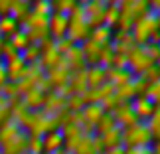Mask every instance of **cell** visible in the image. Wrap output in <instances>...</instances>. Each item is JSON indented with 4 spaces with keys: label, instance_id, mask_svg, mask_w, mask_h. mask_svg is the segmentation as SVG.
<instances>
[{
    "label": "cell",
    "instance_id": "cell-1",
    "mask_svg": "<svg viewBox=\"0 0 160 154\" xmlns=\"http://www.w3.org/2000/svg\"><path fill=\"white\" fill-rule=\"evenodd\" d=\"M30 134L14 119L0 125V154H26Z\"/></svg>",
    "mask_w": 160,
    "mask_h": 154
},
{
    "label": "cell",
    "instance_id": "cell-2",
    "mask_svg": "<svg viewBox=\"0 0 160 154\" xmlns=\"http://www.w3.org/2000/svg\"><path fill=\"white\" fill-rule=\"evenodd\" d=\"M48 18L50 16H40L30 10L28 16L20 22V30L26 34L30 44H42L44 40L50 38V30H48Z\"/></svg>",
    "mask_w": 160,
    "mask_h": 154
},
{
    "label": "cell",
    "instance_id": "cell-3",
    "mask_svg": "<svg viewBox=\"0 0 160 154\" xmlns=\"http://www.w3.org/2000/svg\"><path fill=\"white\" fill-rule=\"evenodd\" d=\"M59 122H61V117H58V115H50L42 109L32 111L30 119H28V125H26V131L30 137H44L46 132L59 128Z\"/></svg>",
    "mask_w": 160,
    "mask_h": 154
},
{
    "label": "cell",
    "instance_id": "cell-4",
    "mask_svg": "<svg viewBox=\"0 0 160 154\" xmlns=\"http://www.w3.org/2000/svg\"><path fill=\"white\" fill-rule=\"evenodd\" d=\"M67 18H69V26H67V36L65 38L69 40L71 44L81 46L83 42L89 40V34H91V28L87 24V18H85L83 6H77L73 12L67 14Z\"/></svg>",
    "mask_w": 160,
    "mask_h": 154
},
{
    "label": "cell",
    "instance_id": "cell-5",
    "mask_svg": "<svg viewBox=\"0 0 160 154\" xmlns=\"http://www.w3.org/2000/svg\"><path fill=\"white\" fill-rule=\"evenodd\" d=\"M156 32H158V16L152 10L146 12L144 16H140L131 28V36L137 46H146Z\"/></svg>",
    "mask_w": 160,
    "mask_h": 154
},
{
    "label": "cell",
    "instance_id": "cell-6",
    "mask_svg": "<svg viewBox=\"0 0 160 154\" xmlns=\"http://www.w3.org/2000/svg\"><path fill=\"white\" fill-rule=\"evenodd\" d=\"M154 138L146 122L138 121L134 125L122 128V146L125 148H134V146H152Z\"/></svg>",
    "mask_w": 160,
    "mask_h": 154
},
{
    "label": "cell",
    "instance_id": "cell-7",
    "mask_svg": "<svg viewBox=\"0 0 160 154\" xmlns=\"http://www.w3.org/2000/svg\"><path fill=\"white\" fill-rule=\"evenodd\" d=\"M154 65V61L150 59V55L146 53L142 46H134L131 52L127 53V67L134 73V77H140L144 71H148Z\"/></svg>",
    "mask_w": 160,
    "mask_h": 154
},
{
    "label": "cell",
    "instance_id": "cell-8",
    "mask_svg": "<svg viewBox=\"0 0 160 154\" xmlns=\"http://www.w3.org/2000/svg\"><path fill=\"white\" fill-rule=\"evenodd\" d=\"M67 152H71V154H101L103 144H101V138L95 132H83L77 138V142Z\"/></svg>",
    "mask_w": 160,
    "mask_h": 154
},
{
    "label": "cell",
    "instance_id": "cell-9",
    "mask_svg": "<svg viewBox=\"0 0 160 154\" xmlns=\"http://www.w3.org/2000/svg\"><path fill=\"white\" fill-rule=\"evenodd\" d=\"M38 46H40V65L44 67V71L52 69V67L59 65L61 61H63V55H61L58 52V47H55V40L48 38Z\"/></svg>",
    "mask_w": 160,
    "mask_h": 154
},
{
    "label": "cell",
    "instance_id": "cell-10",
    "mask_svg": "<svg viewBox=\"0 0 160 154\" xmlns=\"http://www.w3.org/2000/svg\"><path fill=\"white\" fill-rule=\"evenodd\" d=\"M107 111L103 109L101 103H89L81 109V119H83V131L85 132H95V125L101 121V117Z\"/></svg>",
    "mask_w": 160,
    "mask_h": 154
},
{
    "label": "cell",
    "instance_id": "cell-11",
    "mask_svg": "<svg viewBox=\"0 0 160 154\" xmlns=\"http://www.w3.org/2000/svg\"><path fill=\"white\" fill-rule=\"evenodd\" d=\"M105 8H107V4L99 2V0H91V2H87L83 6L85 18H87V24L91 30L105 24Z\"/></svg>",
    "mask_w": 160,
    "mask_h": 154
},
{
    "label": "cell",
    "instance_id": "cell-12",
    "mask_svg": "<svg viewBox=\"0 0 160 154\" xmlns=\"http://www.w3.org/2000/svg\"><path fill=\"white\" fill-rule=\"evenodd\" d=\"M67 26H69V18L59 12H52L48 18V30H50V38L52 40H61L67 36Z\"/></svg>",
    "mask_w": 160,
    "mask_h": 154
},
{
    "label": "cell",
    "instance_id": "cell-13",
    "mask_svg": "<svg viewBox=\"0 0 160 154\" xmlns=\"http://www.w3.org/2000/svg\"><path fill=\"white\" fill-rule=\"evenodd\" d=\"M65 105H67V97L63 93H59V91H50V93H46V101H44V109L46 113L50 115H58L61 117L65 113Z\"/></svg>",
    "mask_w": 160,
    "mask_h": 154
},
{
    "label": "cell",
    "instance_id": "cell-14",
    "mask_svg": "<svg viewBox=\"0 0 160 154\" xmlns=\"http://www.w3.org/2000/svg\"><path fill=\"white\" fill-rule=\"evenodd\" d=\"M132 105V111H134V115H137V119L138 121H142L146 122L150 119L152 115H154V111H156V105L152 103L146 95H138V97H134V99L131 101Z\"/></svg>",
    "mask_w": 160,
    "mask_h": 154
},
{
    "label": "cell",
    "instance_id": "cell-15",
    "mask_svg": "<svg viewBox=\"0 0 160 154\" xmlns=\"http://www.w3.org/2000/svg\"><path fill=\"white\" fill-rule=\"evenodd\" d=\"M111 46H113L115 53H121V55H127L128 52L132 50L134 46V40L131 32H122V30H115L113 32V40H111Z\"/></svg>",
    "mask_w": 160,
    "mask_h": 154
},
{
    "label": "cell",
    "instance_id": "cell-16",
    "mask_svg": "<svg viewBox=\"0 0 160 154\" xmlns=\"http://www.w3.org/2000/svg\"><path fill=\"white\" fill-rule=\"evenodd\" d=\"M111 115L115 117V122H117L121 128H127V127L134 125V122H138V119H137V115H134L131 103H121Z\"/></svg>",
    "mask_w": 160,
    "mask_h": 154
},
{
    "label": "cell",
    "instance_id": "cell-17",
    "mask_svg": "<svg viewBox=\"0 0 160 154\" xmlns=\"http://www.w3.org/2000/svg\"><path fill=\"white\" fill-rule=\"evenodd\" d=\"M63 61H65V65L69 67L71 71H83V69H87V61H85L83 50H81V46H77V44H73L69 47V52L63 55Z\"/></svg>",
    "mask_w": 160,
    "mask_h": 154
},
{
    "label": "cell",
    "instance_id": "cell-18",
    "mask_svg": "<svg viewBox=\"0 0 160 154\" xmlns=\"http://www.w3.org/2000/svg\"><path fill=\"white\" fill-rule=\"evenodd\" d=\"M63 144H65V140H63V134H61L59 128H55V131H50V132H46L44 137H42V146H44V152H59V150H63Z\"/></svg>",
    "mask_w": 160,
    "mask_h": 154
},
{
    "label": "cell",
    "instance_id": "cell-19",
    "mask_svg": "<svg viewBox=\"0 0 160 154\" xmlns=\"http://www.w3.org/2000/svg\"><path fill=\"white\" fill-rule=\"evenodd\" d=\"M134 79V73L125 67V69H121V67H107V81L113 85V87H121V85H127L131 83Z\"/></svg>",
    "mask_w": 160,
    "mask_h": 154
},
{
    "label": "cell",
    "instance_id": "cell-20",
    "mask_svg": "<svg viewBox=\"0 0 160 154\" xmlns=\"http://www.w3.org/2000/svg\"><path fill=\"white\" fill-rule=\"evenodd\" d=\"M4 65H6V73H8V81H14V83L20 81V79L24 77V73H26V69H28V63L24 61L22 55L4 61Z\"/></svg>",
    "mask_w": 160,
    "mask_h": 154
},
{
    "label": "cell",
    "instance_id": "cell-21",
    "mask_svg": "<svg viewBox=\"0 0 160 154\" xmlns=\"http://www.w3.org/2000/svg\"><path fill=\"white\" fill-rule=\"evenodd\" d=\"M85 75H87L89 89L101 87L103 83H107V67H103V65H89L87 69H85Z\"/></svg>",
    "mask_w": 160,
    "mask_h": 154
},
{
    "label": "cell",
    "instance_id": "cell-22",
    "mask_svg": "<svg viewBox=\"0 0 160 154\" xmlns=\"http://www.w3.org/2000/svg\"><path fill=\"white\" fill-rule=\"evenodd\" d=\"M67 89H69V95H71V93H75V95H83L85 91L89 89L85 69H83V71H71V79H69V85H67Z\"/></svg>",
    "mask_w": 160,
    "mask_h": 154
},
{
    "label": "cell",
    "instance_id": "cell-23",
    "mask_svg": "<svg viewBox=\"0 0 160 154\" xmlns=\"http://www.w3.org/2000/svg\"><path fill=\"white\" fill-rule=\"evenodd\" d=\"M101 144H103V150H109V148H115V146H122V128L117 125L115 128H111L109 132L101 134Z\"/></svg>",
    "mask_w": 160,
    "mask_h": 154
},
{
    "label": "cell",
    "instance_id": "cell-24",
    "mask_svg": "<svg viewBox=\"0 0 160 154\" xmlns=\"http://www.w3.org/2000/svg\"><path fill=\"white\" fill-rule=\"evenodd\" d=\"M101 47L99 44H95V42H83L81 44V50H83V55H85V61H87V67L89 65H99V55H101Z\"/></svg>",
    "mask_w": 160,
    "mask_h": 154
},
{
    "label": "cell",
    "instance_id": "cell-25",
    "mask_svg": "<svg viewBox=\"0 0 160 154\" xmlns=\"http://www.w3.org/2000/svg\"><path fill=\"white\" fill-rule=\"evenodd\" d=\"M113 32L115 30H111L109 26H97L91 30V34H89V40L91 42H95V44H99V46H107L111 40H113Z\"/></svg>",
    "mask_w": 160,
    "mask_h": 154
},
{
    "label": "cell",
    "instance_id": "cell-26",
    "mask_svg": "<svg viewBox=\"0 0 160 154\" xmlns=\"http://www.w3.org/2000/svg\"><path fill=\"white\" fill-rule=\"evenodd\" d=\"M18 30H20V22L16 20L14 16H10V14H2L0 16V36H6V40L10 38L12 34H16Z\"/></svg>",
    "mask_w": 160,
    "mask_h": 154
},
{
    "label": "cell",
    "instance_id": "cell-27",
    "mask_svg": "<svg viewBox=\"0 0 160 154\" xmlns=\"http://www.w3.org/2000/svg\"><path fill=\"white\" fill-rule=\"evenodd\" d=\"M134 81V79H132ZM127 83V85H121V87H115V97L119 99L121 103H131L134 97H137V91H134V83Z\"/></svg>",
    "mask_w": 160,
    "mask_h": 154
},
{
    "label": "cell",
    "instance_id": "cell-28",
    "mask_svg": "<svg viewBox=\"0 0 160 154\" xmlns=\"http://www.w3.org/2000/svg\"><path fill=\"white\" fill-rule=\"evenodd\" d=\"M117 127V122H115V117L111 115V113H105L101 117V121L95 125V134L97 137H101V134H105V132H109L111 128H115Z\"/></svg>",
    "mask_w": 160,
    "mask_h": 154
},
{
    "label": "cell",
    "instance_id": "cell-29",
    "mask_svg": "<svg viewBox=\"0 0 160 154\" xmlns=\"http://www.w3.org/2000/svg\"><path fill=\"white\" fill-rule=\"evenodd\" d=\"M79 6L77 0H52V8L53 12H59V14H69V12H73Z\"/></svg>",
    "mask_w": 160,
    "mask_h": 154
},
{
    "label": "cell",
    "instance_id": "cell-30",
    "mask_svg": "<svg viewBox=\"0 0 160 154\" xmlns=\"http://www.w3.org/2000/svg\"><path fill=\"white\" fill-rule=\"evenodd\" d=\"M30 10L36 12L40 16H50L53 8H52V0H32L30 2Z\"/></svg>",
    "mask_w": 160,
    "mask_h": 154
},
{
    "label": "cell",
    "instance_id": "cell-31",
    "mask_svg": "<svg viewBox=\"0 0 160 154\" xmlns=\"http://www.w3.org/2000/svg\"><path fill=\"white\" fill-rule=\"evenodd\" d=\"M119 24V6L117 4H107L105 8V26H109L111 30H117Z\"/></svg>",
    "mask_w": 160,
    "mask_h": 154
},
{
    "label": "cell",
    "instance_id": "cell-32",
    "mask_svg": "<svg viewBox=\"0 0 160 154\" xmlns=\"http://www.w3.org/2000/svg\"><path fill=\"white\" fill-rule=\"evenodd\" d=\"M20 55L24 57L26 63H36V61H40V46L38 44H28V47L22 50Z\"/></svg>",
    "mask_w": 160,
    "mask_h": 154
},
{
    "label": "cell",
    "instance_id": "cell-33",
    "mask_svg": "<svg viewBox=\"0 0 160 154\" xmlns=\"http://www.w3.org/2000/svg\"><path fill=\"white\" fill-rule=\"evenodd\" d=\"M113 59H115V50H113V46H111V42H109L107 46L101 47L99 65H103V67H111V65H113Z\"/></svg>",
    "mask_w": 160,
    "mask_h": 154
},
{
    "label": "cell",
    "instance_id": "cell-34",
    "mask_svg": "<svg viewBox=\"0 0 160 154\" xmlns=\"http://www.w3.org/2000/svg\"><path fill=\"white\" fill-rule=\"evenodd\" d=\"M146 125H148L150 132H152V138H154V140H160V107H156L154 115H152L150 119L146 121Z\"/></svg>",
    "mask_w": 160,
    "mask_h": 154
},
{
    "label": "cell",
    "instance_id": "cell-35",
    "mask_svg": "<svg viewBox=\"0 0 160 154\" xmlns=\"http://www.w3.org/2000/svg\"><path fill=\"white\" fill-rule=\"evenodd\" d=\"M8 42H10V44H12V46L16 47L18 52L26 50V47H28V44H30V42H28V38H26V34H24L22 30H18L16 34H12L10 38H8Z\"/></svg>",
    "mask_w": 160,
    "mask_h": 154
},
{
    "label": "cell",
    "instance_id": "cell-36",
    "mask_svg": "<svg viewBox=\"0 0 160 154\" xmlns=\"http://www.w3.org/2000/svg\"><path fill=\"white\" fill-rule=\"evenodd\" d=\"M85 107V103L81 99V95H75V93H71V95H67V105H65V109L69 111V113H79Z\"/></svg>",
    "mask_w": 160,
    "mask_h": 154
},
{
    "label": "cell",
    "instance_id": "cell-37",
    "mask_svg": "<svg viewBox=\"0 0 160 154\" xmlns=\"http://www.w3.org/2000/svg\"><path fill=\"white\" fill-rule=\"evenodd\" d=\"M146 97H148L156 107H160V79H156L154 83L148 85V89H146Z\"/></svg>",
    "mask_w": 160,
    "mask_h": 154
},
{
    "label": "cell",
    "instance_id": "cell-38",
    "mask_svg": "<svg viewBox=\"0 0 160 154\" xmlns=\"http://www.w3.org/2000/svg\"><path fill=\"white\" fill-rule=\"evenodd\" d=\"M142 47L146 50V53L150 55V59H152V61L160 59V44H152V42H148V44L142 46Z\"/></svg>",
    "mask_w": 160,
    "mask_h": 154
},
{
    "label": "cell",
    "instance_id": "cell-39",
    "mask_svg": "<svg viewBox=\"0 0 160 154\" xmlns=\"http://www.w3.org/2000/svg\"><path fill=\"white\" fill-rule=\"evenodd\" d=\"M140 77H142L144 81H146V83L150 85V83H154L156 79H160V73H158V69H156V67L152 65L150 69H148V71H144V73H142V75H140Z\"/></svg>",
    "mask_w": 160,
    "mask_h": 154
},
{
    "label": "cell",
    "instance_id": "cell-40",
    "mask_svg": "<svg viewBox=\"0 0 160 154\" xmlns=\"http://www.w3.org/2000/svg\"><path fill=\"white\" fill-rule=\"evenodd\" d=\"M134 91H137V97L138 95H146V89H148V83L144 81L142 77H134Z\"/></svg>",
    "mask_w": 160,
    "mask_h": 154
},
{
    "label": "cell",
    "instance_id": "cell-41",
    "mask_svg": "<svg viewBox=\"0 0 160 154\" xmlns=\"http://www.w3.org/2000/svg\"><path fill=\"white\" fill-rule=\"evenodd\" d=\"M125 154H152V146H134V148H125Z\"/></svg>",
    "mask_w": 160,
    "mask_h": 154
},
{
    "label": "cell",
    "instance_id": "cell-42",
    "mask_svg": "<svg viewBox=\"0 0 160 154\" xmlns=\"http://www.w3.org/2000/svg\"><path fill=\"white\" fill-rule=\"evenodd\" d=\"M111 67H121V69H125V67H127V55L115 53V59H113V65H111Z\"/></svg>",
    "mask_w": 160,
    "mask_h": 154
},
{
    "label": "cell",
    "instance_id": "cell-43",
    "mask_svg": "<svg viewBox=\"0 0 160 154\" xmlns=\"http://www.w3.org/2000/svg\"><path fill=\"white\" fill-rule=\"evenodd\" d=\"M6 83H8V73H6V65H4V61H0V89H2Z\"/></svg>",
    "mask_w": 160,
    "mask_h": 154
},
{
    "label": "cell",
    "instance_id": "cell-44",
    "mask_svg": "<svg viewBox=\"0 0 160 154\" xmlns=\"http://www.w3.org/2000/svg\"><path fill=\"white\" fill-rule=\"evenodd\" d=\"M101 154H125V146H115V148H109V150H103Z\"/></svg>",
    "mask_w": 160,
    "mask_h": 154
},
{
    "label": "cell",
    "instance_id": "cell-45",
    "mask_svg": "<svg viewBox=\"0 0 160 154\" xmlns=\"http://www.w3.org/2000/svg\"><path fill=\"white\" fill-rule=\"evenodd\" d=\"M146 2H148V6H150V10L152 12H160V0H146Z\"/></svg>",
    "mask_w": 160,
    "mask_h": 154
},
{
    "label": "cell",
    "instance_id": "cell-46",
    "mask_svg": "<svg viewBox=\"0 0 160 154\" xmlns=\"http://www.w3.org/2000/svg\"><path fill=\"white\" fill-rule=\"evenodd\" d=\"M152 154H160V140L152 142Z\"/></svg>",
    "mask_w": 160,
    "mask_h": 154
},
{
    "label": "cell",
    "instance_id": "cell-47",
    "mask_svg": "<svg viewBox=\"0 0 160 154\" xmlns=\"http://www.w3.org/2000/svg\"><path fill=\"white\" fill-rule=\"evenodd\" d=\"M77 2H79V6H85L87 2H91V0H77Z\"/></svg>",
    "mask_w": 160,
    "mask_h": 154
},
{
    "label": "cell",
    "instance_id": "cell-48",
    "mask_svg": "<svg viewBox=\"0 0 160 154\" xmlns=\"http://www.w3.org/2000/svg\"><path fill=\"white\" fill-rule=\"evenodd\" d=\"M154 67H156L158 73H160V59H156V61H154Z\"/></svg>",
    "mask_w": 160,
    "mask_h": 154
},
{
    "label": "cell",
    "instance_id": "cell-49",
    "mask_svg": "<svg viewBox=\"0 0 160 154\" xmlns=\"http://www.w3.org/2000/svg\"><path fill=\"white\" fill-rule=\"evenodd\" d=\"M99 2H103V4H111V0H99Z\"/></svg>",
    "mask_w": 160,
    "mask_h": 154
},
{
    "label": "cell",
    "instance_id": "cell-50",
    "mask_svg": "<svg viewBox=\"0 0 160 154\" xmlns=\"http://www.w3.org/2000/svg\"><path fill=\"white\" fill-rule=\"evenodd\" d=\"M42 154H52V152H42ZM55 154H58V152H55Z\"/></svg>",
    "mask_w": 160,
    "mask_h": 154
},
{
    "label": "cell",
    "instance_id": "cell-51",
    "mask_svg": "<svg viewBox=\"0 0 160 154\" xmlns=\"http://www.w3.org/2000/svg\"><path fill=\"white\" fill-rule=\"evenodd\" d=\"M156 16H158V22H160V12H158V14H156Z\"/></svg>",
    "mask_w": 160,
    "mask_h": 154
},
{
    "label": "cell",
    "instance_id": "cell-52",
    "mask_svg": "<svg viewBox=\"0 0 160 154\" xmlns=\"http://www.w3.org/2000/svg\"><path fill=\"white\" fill-rule=\"evenodd\" d=\"M158 32H160V22H158Z\"/></svg>",
    "mask_w": 160,
    "mask_h": 154
}]
</instances>
